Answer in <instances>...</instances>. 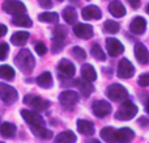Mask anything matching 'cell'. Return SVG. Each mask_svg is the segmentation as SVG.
I'll use <instances>...</instances> for the list:
<instances>
[{
    "instance_id": "obj_1",
    "label": "cell",
    "mask_w": 149,
    "mask_h": 143,
    "mask_svg": "<svg viewBox=\"0 0 149 143\" xmlns=\"http://www.w3.org/2000/svg\"><path fill=\"white\" fill-rule=\"evenodd\" d=\"M15 63L20 68L21 72L24 74H30L33 71L34 66H36V60H34L33 54L26 49L20 50V53L15 58Z\"/></svg>"
},
{
    "instance_id": "obj_2",
    "label": "cell",
    "mask_w": 149,
    "mask_h": 143,
    "mask_svg": "<svg viewBox=\"0 0 149 143\" xmlns=\"http://www.w3.org/2000/svg\"><path fill=\"white\" fill-rule=\"evenodd\" d=\"M137 114V107L131 101H124L115 113V118L119 121H128Z\"/></svg>"
},
{
    "instance_id": "obj_3",
    "label": "cell",
    "mask_w": 149,
    "mask_h": 143,
    "mask_svg": "<svg viewBox=\"0 0 149 143\" xmlns=\"http://www.w3.org/2000/svg\"><path fill=\"white\" fill-rule=\"evenodd\" d=\"M18 93L13 87L5 83H0V100L7 105H12L17 101Z\"/></svg>"
},
{
    "instance_id": "obj_4",
    "label": "cell",
    "mask_w": 149,
    "mask_h": 143,
    "mask_svg": "<svg viewBox=\"0 0 149 143\" xmlns=\"http://www.w3.org/2000/svg\"><path fill=\"white\" fill-rule=\"evenodd\" d=\"M24 104L29 105V107L33 108V109L41 110V112L46 110L47 108L50 107V101H47V100L42 99V97H39V96H36V95H26V96L24 97Z\"/></svg>"
},
{
    "instance_id": "obj_5",
    "label": "cell",
    "mask_w": 149,
    "mask_h": 143,
    "mask_svg": "<svg viewBox=\"0 0 149 143\" xmlns=\"http://www.w3.org/2000/svg\"><path fill=\"white\" fill-rule=\"evenodd\" d=\"M3 11L9 15H21L26 12V7L20 0H4L3 1Z\"/></svg>"
},
{
    "instance_id": "obj_6",
    "label": "cell",
    "mask_w": 149,
    "mask_h": 143,
    "mask_svg": "<svg viewBox=\"0 0 149 143\" xmlns=\"http://www.w3.org/2000/svg\"><path fill=\"white\" fill-rule=\"evenodd\" d=\"M106 96L113 101H122V100L127 99L128 93H127V89L120 84H111L106 89Z\"/></svg>"
},
{
    "instance_id": "obj_7",
    "label": "cell",
    "mask_w": 149,
    "mask_h": 143,
    "mask_svg": "<svg viewBox=\"0 0 149 143\" xmlns=\"http://www.w3.org/2000/svg\"><path fill=\"white\" fill-rule=\"evenodd\" d=\"M116 74H118V76L120 79H130L134 76L135 67L128 59L123 58L118 64V71H116Z\"/></svg>"
},
{
    "instance_id": "obj_8",
    "label": "cell",
    "mask_w": 149,
    "mask_h": 143,
    "mask_svg": "<svg viewBox=\"0 0 149 143\" xmlns=\"http://www.w3.org/2000/svg\"><path fill=\"white\" fill-rule=\"evenodd\" d=\"M92 110L95 117L103 118L111 113V105L109 104L107 101H105V100H97V101L93 102Z\"/></svg>"
},
{
    "instance_id": "obj_9",
    "label": "cell",
    "mask_w": 149,
    "mask_h": 143,
    "mask_svg": "<svg viewBox=\"0 0 149 143\" xmlns=\"http://www.w3.org/2000/svg\"><path fill=\"white\" fill-rule=\"evenodd\" d=\"M21 116L25 120L26 123H29L30 126H38V125H45V120L41 117V114H38L37 112L29 109L21 110Z\"/></svg>"
},
{
    "instance_id": "obj_10",
    "label": "cell",
    "mask_w": 149,
    "mask_h": 143,
    "mask_svg": "<svg viewBox=\"0 0 149 143\" xmlns=\"http://www.w3.org/2000/svg\"><path fill=\"white\" fill-rule=\"evenodd\" d=\"M106 49L110 57H118L124 51V46L122 42H119L116 38H107L106 39Z\"/></svg>"
},
{
    "instance_id": "obj_11",
    "label": "cell",
    "mask_w": 149,
    "mask_h": 143,
    "mask_svg": "<svg viewBox=\"0 0 149 143\" xmlns=\"http://www.w3.org/2000/svg\"><path fill=\"white\" fill-rule=\"evenodd\" d=\"M73 33L81 39H89L93 37V28L89 24H76L73 26Z\"/></svg>"
},
{
    "instance_id": "obj_12",
    "label": "cell",
    "mask_w": 149,
    "mask_h": 143,
    "mask_svg": "<svg viewBox=\"0 0 149 143\" xmlns=\"http://www.w3.org/2000/svg\"><path fill=\"white\" fill-rule=\"evenodd\" d=\"M79 100H80V96L74 91H64L59 96V101L64 107H73L74 104L79 102Z\"/></svg>"
},
{
    "instance_id": "obj_13",
    "label": "cell",
    "mask_w": 149,
    "mask_h": 143,
    "mask_svg": "<svg viewBox=\"0 0 149 143\" xmlns=\"http://www.w3.org/2000/svg\"><path fill=\"white\" fill-rule=\"evenodd\" d=\"M135 57L140 64H149V51L143 43L137 42L135 45Z\"/></svg>"
},
{
    "instance_id": "obj_14",
    "label": "cell",
    "mask_w": 149,
    "mask_h": 143,
    "mask_svg": "<svg viewBox=\"0 0 149 143\" xmlns=\"http://www.w3.org/2000/svg\"><path fill=\"white\" fill-rule=\"evenodd\" d=\"M58 71H59L62 75L67 76V78H73L74 72H76V68H74L72 62H70V60H67V59H62L58 63Z\"/></svg>"
},
{
    "instance_id": "obj_15",
    "label": "cell",
    "mask_w": 149,
    "mask_h": 143,
    "mask_svg": "<svg viewBox=\"0 0 149 143\" xmlns=\"http://www.w3.org/2000/svg\"><path fill=\"white\" fill-rule=\"evenodd\" d=\"M74 86L79 88V91L81 92V95L84 97H89L92 95V92L94 91V87L92 86V81H88L85 79H76L74 80Z\"/></svg>"
},
{
    "instance_id": "obj_16",
    "label": "cell",
    "mask_w": 149,
    "mask_h": 143,
    "mask_svg": "<svg viewBox=\"0 0 149 143\" xmlns=\"http://www.w3.org/2000/svg\"><path fill=\"white\" fill-rule=\"evenodd\" d=\"M145 28H147V21L144 17H140V16L135 17L130 24V30L134 34H143L145 32Z\"/></svg>"
},
{
    "instance_id": "obj_17",
    "label": "cell",
    "mask_w": 149,
    "mask_h": 143,
    "mask_svg": "<svg viewBox=\"0 0 149 143\" xmlns=\"http://www.w3.org/2000/svg\"><path fill=\"white\" fill-rule=\"evenodd\" d=\"M82 17L85 20H100L102 13H101V9L95 5H88L82 9Z\"/></svg>"
},
{
    "instance_id": "obj_18",
    "label": "cell",
    "mask_w": 149,
    "mask_h": 143,
    "mask_svg": "<svg viewBox=\"0 0 149 143\" xmlns=\"http://www.w3.org/2000/svg\"><path fill=\"white\" fill-rule=\"evenodd\" d=\"M77 130H79L82 135H86V137H90L95 133L94 125H93L90 121H85V120L77 121Z\"/></svg>"
},
{
    "instance_id": "obj_19",
    "label": "cell",
    "mask_w": 149,
    "mask_h": 143,
    "mask_svg": "<svg viewBox=\"0 0 149 143\" xmlns=\"http://www.w3.org/2000/svg\"><path fill=\"white\" fill-rule=\"evenodd\" d=\"M101 138L106 143H116L118 142V131L114 128H103L101 130Z\"/></svg>"
},
{
    "instance_id": "obj_20",
    "label": "cell",
    "mask_w": 149,
    "mask_h": 143,
    "mask_svg": "<svg viewBox=\"0 0 149 143\" xmlns=\"http://www.w3.org/2000/svg\"><path fill=\"white\" fill-rule=\"evenodd\" d=\"M12 24L15 26H22V28H30L33 25V21L29 16H26L25 13H21V15H16L12 18Z\"/></svg>"
},
{
    "instance_id": "obj_21",
    "label": "cell",
    "mask_w": 149,
    "mask_h": 143,
    "mask_svg": "<svg viewBox=\"0 0 149 143\" xmlns=\"http://www.w3.org/2000/svg\"><path fill=\"white\" fill-rule=\"evenodd\" d=\"M109 12L114 16V17H123L126 15V8L120 1L115 0V1L109 4Z\"/></svg>"
},
{
    "instance_id": "obj_22",
    "label": "cell",
    "mask_w": 149,
    "mask_h": 143,
    "mask_svg": "<svg viewBox=\"0 0 149 143\" xmlns=\"http://www.w3.org/2000/svg\"><path fill=\"white\" fill-rule=\"evenodd\" d=\"M135 138V133L130 128H122L118 130V142L120 143H130Z\"/></svg>"
},
{
    "instance_id": "obj_23",
    "label": "cell",
    "mask_w": 149,
    "mask_h": 143,
    "mask_svg": "<svg viewBox=\"0 0 149 143\" xmlns=\"http://www.w3.org/2000/svg\"><path fill=\"white\" fill-rule=\"evenodd\" d=\"M31 128V133L38 138H43V139H51L52 138V131L47 130L45 128V125H38V126H30Z\"/></svg>"
},
{
    "instance_id": "obj_24",
    "label": "cell",
    "mask_w": 149,
    "mask_h": 143,
    "mask_svg": "<svg viewBox=\"0 0 149 143\" xmlns=\"http://www.w3.org/2000/svg\"><path fill=\"white\" fill-rule=\"evenodd\" d=\"M81 78L88 81H94L97 79V72L92 64H84L81 67Z\"/></svg>"
},
{
    "instance_id": "obj_25",
    "label": "cell",
    "mask_w": 149,
    "mask_h": 143,
    "mask_svg": "<svg viewBox=\"0 0 149 143\" xmlns=\"http://www.w3.org/2000/svg\"><path fill=\"white\" fill-rule=\"evenodd\" d=\"M29 39V33L28 32H16L13 36L10 37V42L16 46H24Z\"/></svg>"
},
{
    "instance_id": "obj_26",
    "label": "cell",
    "mask_w": 149,
    "mask_h": 143,
    "mask_svg": "<svg viewBox=\"0 0 149 143\" xmlns=\"http://www.w3.org/2000/svg\"><path fill=\"white\" fill-rule=\"evenodd\" d=\"M55 143H76V135L71 130H65L58 134L55 138Z\"/></svg>"
},
{
    "instance_id": "obj_27",
    "label": "cell",
    "mask_w": 149,
    "mask_h": 143,
    "mask_svg": "<svg viewBox=\"0 0 149 143\" xmlns=\"http://www.w3.org/2000/svg\"><path fill=\"white\" fill-rule=\"evenodd\" d=\"M16 126L10 122H4L1 126H0V134L5 138H13L16 135Z\"/></svg>"
},
{
    "instance_id": "obj_28",
    "label": "cell",
    "mask_w": 149,
    "mask_h": 143,
    "mask_svg": "<svg viewBox=\"0 0 149 143\" xmlns=\"http://www.w3.org/2000/svg\"><path fill=\"white\" fill-rule=\"evenodd\" d=\"M37 84L42 88H50L52 86V75L50 72H43L37 78Z\"/></svg>"
},
{
    "instance_id": "obj_29",
    "label": "cell",
    "mask_w": 149,
    "mask_h": 143,
    "mask_svg": "<svg viewBox=\"0 0 149 143\" xmlns=\"http://www.w3.org/2000/svg\"><path fill=\"white\" fill-rule=\"evenodd\" d=\"M39 21L43 22H50V24H56L59 21V15L56 12H43L38 16Z\"/></svg>"
},
{
    "instance_id": "obj_30",
    "label": "cell",
    "mask_w": 149,
    "mask_h": 143,
    "mask_svg": "<svg viewBox=\"0 0 149 143\" xmlns=\"http://www.w3.org/2000/svg\"><path fill=\"white\" fill-rule=\"evenodd\" d=\"M0 78L4 80H13L15 79V70L8 64L0 66Z\"/></svg>"
},
{
    "instance_id": "obj_31",
    "label": "cell",
    "mask_w": 149,
    "mask_h": 143,
    "mask_svg": "<svg viewBox=\"0 0 149 143\" xmlns=\"http://www.w3.org/2000/svg\"><path fill=\"white\" fill-rule=\"evenodd\" d=\"M63 18L65 20L67 24H74L77 20V12L72 7H67L63 11Z\"/></svg>"
},
{
    "instance_id": "obj_32",
    "label": "cell",
    "mask_w": 149,
    "mask_h": 143,
    "mask_svg": "<svg viewBox=\"0 0 149 143\" xmlns=\"http://www.w3.org/2000/svg\"><path fill=\"white\" fill-rule=\"evenodd\" d=\"M103 29H105V32H107V33H110V34H115L119 32L120 25L114 20H107V21H105V24H103Z\"/></svg>"
},
{
    "instance_id": "obj_33",
    "label": "cell",
    "mask_w": 149,
    "mask_h": 143,
    "mask_svg": "<svg viewBox=\"0 0 149 143\" xmlns=\"http://www.w3.org/2000/svg\"><path fill=\"white\" fill-rule=\"evenodd\" d=\"M52 34H54V39H55V41H62V39H64L65 37H67L68 30H67V28H65L64 25H56Z\"/></svg>"
},
{
    "instance_id": "obj_34",
    "label": "cell",
    "mask_w": 149,
    "mask_h": 143,
    "mask_svg": "<svg viewBox=\"0 0 149 143\" xmlns=\"http://www.w3.org/2000/svg\"><path fill=\"white\" fill-rule=\"evenodd\" d=\"M90 53H92V55H93V57H94L97 60H105V59H106V54L103 53V50L101 49V46H100L98 43L92 45Z\"/></svg>"
},
{
    "instance_id": "obj_35",
    "label": "cell",
    "mask_w": 149,
    "mask_h": 143,
    "mask_svg": "<svg viewBox=\"0 0 149 143\" xmlns=\"http://www.w3.org/2000/svg\"><path fill=\"white\" fill-rule=\"evenodd\" d=\"M72 54L73 57L76 58L77 60H84L85 58H86V53H85V50H82L81 47L79 46H74L72 49Z\"/></svg>"
},
{
    "instance_id": "obj_36",
    "label": "cell",
    "mask_w": 149,
    "mask_h": 143,
    "mask_svg": "<svg viewBox=\"0 0 149 143\" xmlns=\"http://www.w3.org/2000/svg\"><path fill=\"white\" fill-rule=\"evenodd\" d=\"M36 51L38 55H45L47 53V47L43 42H37L36 43Z\"/></svg>"
},
{
    "instance_id": "obj_37",
    "label": "cell",
    "mask_w": 149,
    "mask_h": 143,
    "mask_svg": "<svg viewBox=\"0 0 149 143\" xmlns=\"http://www.w3.org/2000/svg\"><path fill=\"white\" fill-rule=\"evenodd\" d=\"M140 87H149V72L148 74H143L137 80Z\"/></svg>"
},
{
    "instance_id": "obj_38",
    "label": "cell",
    "mask_w": 149,
    "mask_h": 143,
    "mask_svg": "<svg viewBox=\"0 0 149 143\" xmlns=\"http://www.w3.org/2000/svg\"><path fill=\"white\" fill-rule=\"evenodd\" d=\"M8 50H9L8 43H0V60H4L7 58Z\"/></svg>"
},
{
    "instance_id": "obj_39",
    "label": "cell",
    "mask_w": 149,
    "mask_h": 143,
    "mask_svg": "<svg viewBox=\"0 0 149 143\" xmlns=\"http://www.w3.org/2000/svg\"><path fill=\"white\" fill-rule=\"evenodd\" d=\"M63 47H64V46H63L62 41H55L54 43H52V46H51V51L54 53V54H56V53L62 51Z\"/></svg>"
},
{
    "instance_id": "obj_40",
    "label": "cell",
    "mask_w": 149,
    "mask_h": 143,
    "mask_svg": "<svg viewBox=\"0 0 149 143\" xmlns=\"http://www.w3.org/2000/svg\"><path fill=\"white\" fill-rule=\"evenodd\" d=\"M38 4L41 5L42 8H51L52 7V1L51 0H38Z\"/></svg>"
},
{
    "instance_id": "obj_41",
    "label": "cell",
    "mask_w": 149,
    "mask_h": 143,
    "mask_svg": "<svg viewBox=\"0 0 149 143\" xmlns=\"http://www.w3.org/2000/svg\"><path fill=\"white\" fill-rule=\"evenodd\" d=\"M127 1L130 3V5H131L134 9H136V8L140 7V0H127Z\"/></svg>"
},
{
    "instance_id": "obj_42",
    "label": "cell",
    "mask_w": 149,
    "mask_h": 143,
    "mask_svg": "<svg viewBox=\"0 0 149 143\" xmlns=\"http://www.w3.org/2000/svg\"><path fill=\"white\" fill-rule=\"evenodd\" d=\"M7 32H8L7 26H5V25H3V24H0V37L5 36V34H7Z\"/></svg>"
},
{
    "instance_id": "obj_43",
    "label": "cell",
    "mask_w": 149,
    "mask_h": 143,
    "mask_svg": "<svg viewBox=\"0 0 149 143\" xmlns=\"http://www.w3.org/2000/svg\"><path fill=\"white\" fill-rule=\"evenodd\" d=\"M140 123H141V125H144V126H147L149 123V120H147L145 117H141V118H140Z\"/></svg>"
},
{
    "instance_id": "obj_44",
    "label": "cell",
    "mask_w": 149,
    "mask_h": 143,
    "mask_svg": "<svg viewBox=\"0 0 149 143\" xmlns=\"http://www.w3.org/2000/svg\"><path fill=\"white\" fill-rule=\"evenodd\" d=\"M145 109H147V112L149 113V101L147 102V107H145Z\"/></svg>"
},
{
    "instance_id": "obj_45",
    "label": "cell",
    "mask_w": 149,
    "mask_h": 143,
    "mask_svg": "<svg viewBox=\"0 0 149 143\" xmlns=\"http://www.w3.org/2000/svg\"><path fill=\"white\" fill-rule=\"evenodd\" d=\"M89 143H101L100 141H92V142H89Z\"/></svg>"
},
{
    "instance_id": "obj_46",
    "label": "cell",
    "mask_w": 149,
    "mask_h": 143,
    "mask_svg": "<svg viewBox=\"0 0 149 143\" xmlns=\"http://www.w3.org/2000/svg\"><path fill=\"white\" fill-rule=\"evenodd\" d=\"M147 12L149 13V4H148V7H147Z\"/></svg>"
},
{
    "instance_id": "obj_47",
    "label": "cell",
    "mask_w": 149,
    "mask_h": 143,
    "mask_svg": "<svg viewBox=\"0 0 149 143\" xmlns=\"http://www.w3.org/2000/svg\"><path fill=\"white\" fill-rule=\"evenodd\" d=\"M58 1H63V0H58Z\"/></svg>"
},
{
    "instance_id": "obj_48",
    "label": "cell",
    "mask_w": 149,
    "mask_h": 143,
    "mask_svg": "<svg viewBox=\"0 0 149 143\" xmlns=\"http://www.w3.org/2000/svg\"><path fill=\"white\" fill-rule=\"evenodd\" d=\"M0 143H4V142H0Z\"/></svg>"
}]
</instances>
